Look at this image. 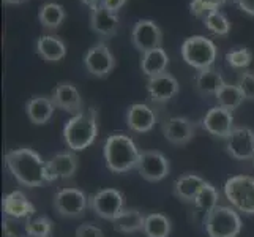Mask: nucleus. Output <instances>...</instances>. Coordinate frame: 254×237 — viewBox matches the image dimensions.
<instances>
[{
	"instance_id": "f257e3e1",
	"label": "nucleus",
	"mask_w": 254,
	"mask_h": 237,
	"mask_svg": "<svg viewBox=\"0 0 254 237\" xmlns=\"http://www.w3.org/2000/svg\"><path fill=\"white\" fill-rule=\"evenodd\" d=\"M5 166L17 183L24 187L35 188L49 183L46 161L33 149L21 147L10 151L5 155Z\"/></svg>"
},
{
	"instance_id": "f03ea898",
	"label": "nucleus",
	"mask_w": 254,
	"mask_h": 237,
	"mask_svg": "<svg viewBox=\"0 0 254 237\" xmlns=\"http://www.w3.org/2000/svg\"><path fill=\"white\" fill-rule=\"evenodd\" d=\"M104 161L111 172L124 174L136 168L141 152L136 143L124 133L111 135L104 143Z\"/></svg>"
},
{
	"instance_id": "7ed1b4c3",
	"label": "nucleus",
	"mask_w": 254,
	"mask_h": 237,
	"mask_svg": "<svg viewBox=\"0 0 254 237\" xmlns=\"http://www.w3.org/2000/svg\"><path fill=\"white\" fill-rule=\"evenodd\" d=\"M96 109L79 112L66 122L64 128V139L68 149L73 152L85 151L90 147L98 136V124H96Z\"/></svg>"
},
{
	"instance_id": "20e7f679",
	"label": "nucleus",
	"mask_w": 254,
	"mask_h": 237,
	"mask_svg": "<svg viewBox=\"0 0 254 237\" xmlns=\"http://www.w3.org/2000/svg\"><path fill=\"white\" fill-rule=\"evenodd\" d=\"M208 237H237L242 231V218L234 207L218 206L204 218Z\"/></svg>"
},
{
	"instance_id": "39448f33",
	"label": "nucleus",
	"mask_w": 254,
	"mask_h": 237,
	"mask_svg": "<svg viewBox=\"0 0 254 237\" xmlns=\"http://www.w3.org/2000/svg\"><path fill=\"white\" fill-rule=\"evenodd\" d=\"M182 57L192 68L205 70L213 67L218 57V48L215 43L205 37H191L187 38L182 45Z\"/></svg>"
},
{
	"instance_id": "423d86ee",
	"label": "nucleus",
	"mask_w": 254,
	"mask_h": 237,
	"mask_svg": "<svg viewBox=\"0 0 254 237\" xmlns=\"http://www.w3.org/2000/svg\"><path fill=\"white\" fill-rule=\"evenodd\" d=\"M224 195L232 207L245 215H254V177L234 175L224 183Z\"/></svg>"
},
{
	"instance_id": "0eeeda50",
	"label": "nucleus",
	"mask_w": 254,
	"mask_h": 237,
	"mask_svg": "<svg viewBox=\"0 0 254 237\" xmlns=\"http://www.w3.org/2000/svg\"><path fill=\"white\" fill-rule=\"evenodd\" d=\"M90 199L79 188H62L54 196V209L60 217L77 218L82 217L85 209L89 207Z\"/></svg>"
},
{
	"instance_id": "6e6552de",
	"label": "nucleus",
	"mask_w": 254,
	"mask_h": 237,
	"mask_svg": "<svg viewBox=\"0 0 254 237\" xmlns=\"http://www.w3.org/2000/svg\"><path fill=\"white\" fill-rule=\"evenodd\" d=\"M89 207L103 220L114 222V218L125 209V196L119 190L104 188L96 191L90 198Z\"/></svg>"
},
{
	"instance_id": "1a4fd4ad",
	"label": "nucleus",
	"mask_w": 254,
	"mask_h": 237,
	"mask_svg": "<svg viewBox=\"0 0 254 237\" xmlns=\"http://www.w3.org/2000/svg\"><path fill=\"white\" fill-rule=\"evenodd\" d=\"M131 43L141 54H145L148 51L161 48L163 32L155 21L141 19L134 24L133 32H131Z\"/></svg>"
},
{
	"instance_id": "9d476101",
	"label": "nucleus",
	"mask_w": 254,
	"mask_h": 237,
	"mask_svg": "<svg viewBox=\"0 0 254 237\" xmlns=\"http://www.w3.org/2000/svg\"><path fill=\"white\" fill-rule=\"evenodd\" d=\"M141 177L148 182H160L171 172V161L158 151H144L136 166Z\"/></svg>"
},
{
	"instance_id": "9b49d317",
	"label": "nucleus",
	"mask_w": 254,
	"mask_h": 237,
	"mask_svg": "<svg viewBox=\"0 0 254 237\" xmlns=\"http://www.w3.org/2000/svg\"><path fill=\"white\" fill-rule=\"evenodd\" d=\"M116 57L111 52L109 46L106 43H96L89 51L85 52L84 57V65L87 72L96 78H104L108 76L114 68H116Z\"/></svg>"
},
{
	"instance_id": "f8f14e48",
	"label": "nucleus",
	"mask_w": 254,
	"mask_h": 237,
	"mask_svg": "<svg viewBox=\"0 0 254 237\" xmlns=\"http://www.w3.org/2000/svg\"><path fill=\"white\" fill-rule=\"evenodd\" d=\"M226 152L235 160L254 158V131L248 127H237L226 138Z\"/></svg>"
},
{
	"instance_id": "ddd939ff",
	"label": "nucleus",
	"mask_w": 254,
	"mask_h": 237,
	"mask_svg": "<svg viewBox=\"0 0 254 237\" xmlns=\"http://www.w3.org/2000/svg\"><path fill=\"white\" fill-rule=\"evenodd\" d=\"M202 128L207 131L208 135L215 138L226 139L232 133L234 127V116L232 111L226 109L223 106H213L208 109L207 114L202 119Z\"/></svg>"
},
{
	"instance_id": "4468645a",
	"label": "nucleus",
	"mask_w": 254,
	"mask_h": 237,
	"mask_svg": "<svg viewBox=\"0 0 254 237\" xmlns=\"http://www.w3.org/2000/svg\"><path fill=\"white\" fill-rule=\"evenodd\" d=\"M163 135L174 146H187L196 135V125L187 117H171L163 124Z\"/></svg>"
},
{
	"instance_id": "2eb2a0df",
	"label": "nucleus",
	"mask_w": 254,
	"mask_h": 237,
	"mask_svg": "<svg viewBox=\"0 0 254 237\" xmlns=\"http://www.w3.org/2000/svg\"><path fill=\"white\" fill-rule=\"evenodd\" d=\"M147 92L150 95V100L155 103H168L175 95L180 92L179 81L171 73H161L158 76L148 78Z\"/></svg>"
},
{
	"instance_id": "dca6fc26",
	"label": "nucleus",
	"mask_w": 254,
	"mask_h": 237,
	"mask_svg": "<svg viewBox=\"0 0 254 237\" xmlns=\"http://www.w3.org/2000/svg\"><path fill=\"white\" fill-rule=\"evenodd\" d=\"M52 101H54L56 108L64 109L69 114L82 112V98L79 90L76 89V85L71 82H59L57 87L52 92Z\"/></svg>"
},
{
	"instance_id": "f3484780",
	"label": "nucleus",
	"mask_w": 254,
	"mask_h": 237,
	"mask_svg": "<svg viewBox=\"0 0 254 237\" xmlns=\"http://www.w3.org/2000/svg\"><path fill=\"white\" fill-rule=\"evenodd\" d=\"M90 27L95 33H98L103 38H111L117 32L120 19L117 13H112L101 3L90 8Z\"/></svg>"
},
{
	"instance_id": "a211bd4d",
	"label": "nucleus",
	"mask_w": 254,
	"mask_h": 237,
	"mask_svg": "<svg viewBox=\"0 0 254 237\" xmlns=\"http://www.w3.org/2000/svg\"><path fill=\"white\" fill-rule=\"evenodd\" d=\"M48 180L54 182L57 179H69L77 171V157L73 151L57 154L46 161Z\"/></svg>"
},
{
	"instance_id": "6ab92c4d",
	"label": "nucleus",
	"mask_w": 254,
	"mask_h": 237,
	"mask_svg": "<svg viewBox=\"0 0 254 237\" xmlns=\"http://www.w3.org/2000/svg\"><path fill=\"white\" fill-rule=\"evenodd\" d=\"M127 124L136 133H147L156 124L155 111L144 103H134L128 108Z\"/></svg>"
},
{
	"instance_id": "aec40b11",
	"label": "nucleus",
	"mask_w": 254,
	"mask_h": 237,
	"mask_svg": "<svg viewBox=\"0 0 254 237\" xmlns=\"http://www.w3.org/2000/svg\"><path fill=\"white\" fill-rule=\"evenodd\" d=\"M56 104L52 98L45 95H35L25 104V112L32 124L35 125H45L54 116Z\"/></svg>"
},
{
	"instance_id": "412c9836",
	"label": "nucleus",
	"mask_w": 254,
	"mask_h": 237,
	"mask_svg": "<svg viewBox=\"0 0 254 237\" xmlns=\"http://www.w3.org/2000/svg\"><path fill=\"white\" fill-rule=\"evenodd\" d=\"M205 180L197 174L187 172L180 175L174 183V195L179 198L182 203H194L199 190L204 187Z\"/></svg>"
},
{
	"instance_id": "4be33fe9",
	"label": "nucleus",
	"mask_w": 254,
	"mask_h": 237,
	"mask_svg": "<svg viewBox=\"0 0 254 237\" xmlns=\"http://www.w3.org/2000/svg\"><path fill=\"white\" fill-rule=\"evenodd\" d=\"M5 217L14 218H29L35 214V206L27 199L22 191L16 190L8 193L2 201Z\"/></svg>"
},
{
	"instance_id": "5701e85b",
	"label": "nucleus",
	"mask_w": 254,
	"mask_h": 237,
	"mask_svg": "<svg viewBox=\"0 0 254 237\" xmlns=\"http://www.w3.org/2000/svg\"><path fill=\"white\" fill-rule=\"evenodd\" d=\"M224 79L221 73L215 70L213 67L199 70L194 78V87L196 92L202 96H216L218 90L224 85Z\"/></svg>"
},
{
	"instance_id": "b1692460",
	"label": "nucleus",
	"mask_w": 254,
	"mask_h": 237,
	"mask_svg": "<svg viewBox=\"0 0 254 237\" xmlns=\"http://www.w3.org/2000/svg\"><path fill=\"white\" fill-rule=\"evenodd\" d=\"M37 54L46 62H60L66 56V45L54 35H43L37 41Z\"/></svg>"
},
{
	"instance_id": "393cba45",
	"label": "nucleus",
	"mask_w": 254,
	"mask_h": 237,
	"mask_svg": "<svg viewBox=\"0 0 254 237\" xmlns=\"http://www.w3.org/2000/svg\"><path fill=\"white\" fill-rule=\"evenodd\" d=\"M145 215L137 209H124L114 218V230L122 234H133L144 230Z\"/></svg>"
},
{
	"instance_id": "a878e982",
	"label": "nucleus",
	"mask_w": 254,
	"mask_h": 237,
	"mask_svg": "<svg viewBox=\"0 0 254 237\" xmlns=\"http://www.w3.org/2000/svg\"><path fill=\"white\" fill-rule=\"evenodd\" d=\"M169 65V56L166 54V51L163 48L148 51L141 57V70L147 78L158 76L161 73L168 72Z\"/></svg>"
},
{
	"instance_id": "bb28decb",
	"label": "nucleus",
	"mask_w": 254,
	"mask_h": 237,
	"mask_svg": "<svg viewBox=\"0 0 254 237\" xmlns=\"http://www.w3.org/2000/svg\"><path fill=\"white\" fill-rule=\"evenodd\" d=\"M65 17H66L65 8L56 2L45 3L38 11V21L43 25V29L46 30H57L65 21Z\"/></svg>"
},
{
	"instance_id": "cd10ccee",
	"label": "nucleus",
	"mask_w": 254,
	"mask_h": 237,
	"mask_svg": "<svg viewBox=\"0 0 254 237\" xmlns=\"http://www.w3.org/2000/svg\"><path fill=\"white\" fill-rule=\"evenodd\" d=\"M172 231L171 218L160 212H153L145 215V223L142 233L145 237H169Z\"/></svg>"
},
{
	"instance_id": "c85d7f7f",
	"label": "nucleus",
	"mask_w": 254,
	"mask_h": 237,
	"mask_svg": "<svg viewBox=\"0 0 254 237\" xmlns=\"http://www.w3.org/2000/svg\"><path fill=\"white\" fill-rule=\"evenodd\" d=\"M215 98L218 101V106H223L229 111L240 108V104L245 101V96H243L242 90L239 89V85L229 84V82H224V85L218 90Z\"/></svg>"
},
{
	"instance_id": "c756f323",
	"label": "nucleus",
	"mask_w": 254,
	"mask_h": 237,
	"mask_svg": "<svg viewBox=\"0 0 254 237\" xmlns=\"http://www.w3.org/2000/svg\"><path fill=\"white\" fill-rule=\"evenodd\" d=\"M218 201H220V193H218V190L212 185V183L205 182L204 187L199 190L192 204H194V207L197 210L208 215L215 207H218Z\"/></svg>"
},
{
	"instance_id": "7c9ffc66",
	"label": "nucleus",
	"mask_w": 254,
	"mask_h": 237,
	"mask_svg": "<svg viewBox=\"0 0 254 237\" xmlns=\"http://www.w3.org/2000/svg\"><path fill=\"white\" fill-rule=\"evenodd\" d=\"M3 234L5 237H32L30 234V217L29 218H3Z\"/></svg>"
},
{
	"instance_id": "2f4dec72",
	"label": "nucleus",
	"mask_w": 254,
	"mask_h": 237,
	"mask_svg": "<svg viewBox=\"0 0 254 237\" xmlns=\"http://www.w3.org/2000/svg\"><path fill=\"white\" fill-rule=\"evenodd\" d=\"M204 24L210 32L216 35V37H226V35L231 32V22L226 17V14L221 13L220 10L210 11L204 17Z\"/></svg>"
},
{
	"instance_id": "473e14b6",
	"label": "nucleus",
	"mask_w": 254,
	"mask_h": 237,
	"mask_svg": "<svg viewBox=\"0 0 254 237\" xmlns=\"http://www.w3.org/2000/svg\"><path fill=\"white\" fill-rule=\"evenodd\" d=\"M226 62L235 70H245L253 62V52L248 48L232 49L226 54Z\"/></svg>"
},
{
	"instance_id": "72a5a7b5",
	"label": "nucleus",
	"mask_w": 254,
	"mask_h": 237,
	"mask_svg": "<svg viewBox=\"0 0 254 237\" xmlns=\"http://www.w3.org/2000/svg\"><path fill=\"white\" fill-rule=\"evenodd\" d=\"M52 225L51 218L49 217H35V218H30V234L32 237H51L52 234Z\"/></svg>"
},
{
	"instance_id": "f704fd0d",
	"label": "nucleus",
	"mask_w": 254,
	"mask_h": 237,
	"mask_svg": "<svg viewBox=\"0 0 254 237\" xmlns=\"http://www.w3.org/2000/svg\"><path fill=\"white\" fill-rule=\"evenodd\" d=\"M237 85L242 90L245 100L254 101V72H250V70H242V73L239 75L237 79Z\"/></svg>"
},
{
	"instance_id": "c9c22d12",
	"label": "nucleus",
	"mask_w": 254,
	"mask_h": 237,
	"mask_svg": "<svg viewBox=\"0 0 254 237\" xmlns=\"http://www.w3.org/2000/svg\"><path fill=\"white\" fill-rule=\"evenodd\" d=\"M76 237H104V233L93 223H82L76 228Z\"/></svg>"
},
{
	"instance_id": "e433bc0d",
	"label": "nucleus",
	"mask_w": 254,
	"mask_h": 237,
	"mask_svg": "<svg viewBox=\"0 0 254 237\" xmlns=\"http://www.w3.org/2000/svg\"><path fill=\"white\" fill-rule=\"evenodd\" d=\"M190 13L196 17H205L210 11L207 10V6L200 2V0H191L190 3Z\"/></svg>"
},
{
	"instance_id": "4c0bfd02",
	"label": "nucleus",
	"mask_w": 254,
	"mask_h": 237,
	"mask_svg": "<svg viewBox=\"0 0 254 237\" xmlns=\"http://www.w3.org/2000/svg\"><path fill=\"white\" fill-rule=\"evenodd\" d=\"M128 0H101V5L104 8H108L112 13H117L120 8H124Z\"/></svg>"
},
{
	"instance_id": "58836bf2",
	"label": "nucleus",
	"mask_w": 254,
	"mask_h": 237,
	"mask_svg": "<svg viewBox=\"0 0 254 237\" xmlns=\"http://www.w3.org/2000/svg\"><path fill=\"white\" fill-rule=\"evenodd\" d=\"M243 13L254 16V0H232Z\"/></svg>"
},
{
	"instance_id": "ea45409f",
	"label": "nucleus",
	"mask_w": 254,
	"mask_h": 237,
	"mask_svg": "<svg viewBox=\"0 0 254 237\" xmlns=\"http://www.w3.org/2000/svg\"><path fill=\"white\" fill-rule=\"evenodd\" d=\"M200 2L207 6L208 11H213V10H218L220 6H223L226 3V0H200Z\"/></svg>"
},
{
	"instance_id": "a19ab883",
	"label": "nucleus",
	"mask_w": 254,
	"mask_h": 237,
	"mask_svg": "<svg viewBox=\"0 0 254 237\" xmlns=\"http://www.w3.org/2000/svg\"><path fill=\"white\" fill-rule=\"evenodd\" d=\"M81 2H82L84 5H87V6L93 8V6H96V5H100V3H101V0H81Z\"/></svg>"
},
{
	"instance_id": "79ce46f5",
	"label": "nucleus",
	"mask_w": 254,
	"mask_h": 237,
	"mask_svg": "<svg viewBox=\"0 0 254 237\" xmlns=\"http://www.w3.org/2000/svg\"><path fill=\"white\" fill-rule=\"evenodd\" d=\"M25 2H29V0H3V3H6V5H21Z\"/></svg>"
},
{
	"instance_id": "37998d69",
	"label": "nucleus",
	"mask_w": 254,
	"mask_h": 237,
	"mask_svg": "<svg viewBox=\"0 0 254 237\" xmlns=\"http://www.w3.org/2000/svg\"><path fill=\"white\" fill-rule=\"evenodd\" d=\"M253 168H254V158H253Z\"/></svg>"
},
{
	"instance_id": "c03bdc74",
	"label": "nucleus",
	"mask_w": 254,
	"mask_h": 237,
	"mask_svg": "<svg viewBox=\"0 0 254 237\" xmlns=\"http://www.w3.org/2000/svg\"><path fill=\"white\" fill-rule=\"evenodd\" d=\"M51 237H52V236H51Z\"/></svg>"
}]
</instances>
